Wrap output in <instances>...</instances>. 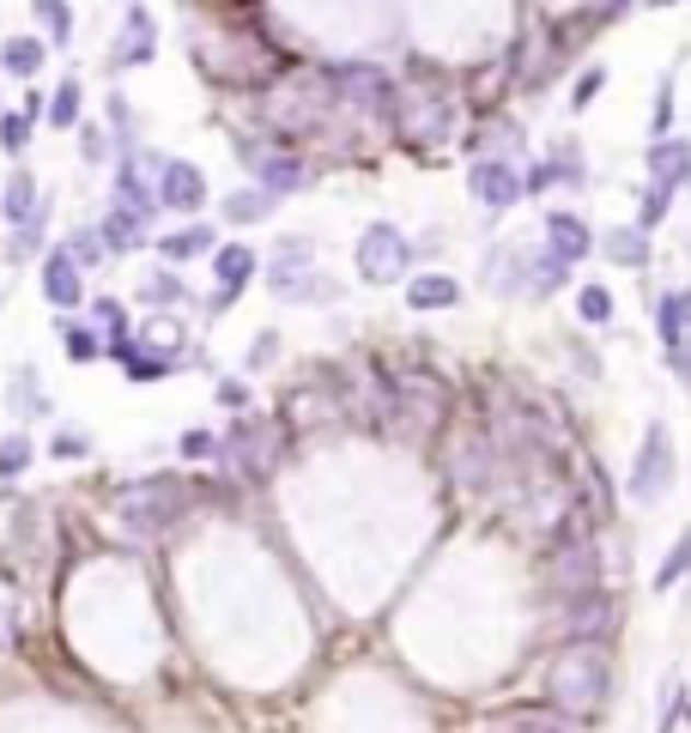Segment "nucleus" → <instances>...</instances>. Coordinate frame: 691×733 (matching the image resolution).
<instances>
[{"instance_id":"nucleus-1","label":"nucleus","mask_w":691,"mask_h":733,"mask_svg":"<svg viewBox=\"0 0 691 733\" xmlns=\"http://www.w3.org/2000/svg\"><path fill=\"white\" fill-rule=\"evenodd\" d=\"M370 419L389 424V431H406V437H430L437 424H449V388L430 370H394V376L377 382Z\"/></svg>"},{"instance_id":"nucleus-2","label":"nucleus","mask_w":691,"mask_h":733,"mask_svg":"<svg viewBox=\"0 0 691 733\" xmlns=\"http://www.w3.org/2000/svg\"><path fill=\"white\" fill-rule=\"evenodd\" d=\"M546 697L564 709V715H588V709H600V697H607V655H600L595 642L564 649L558 667H552V679H546Z\"/></svg>"},{"instance_id":"nucleus-3","label":"nucleus","mask_w":691,"mask_h":733,"mask_svg":"<svg viewBox=\"0 0 691 733\" xmlns=\"http://www.w3.org/2000/svg\"><path fill=\"white\" fill-rule=\"evenodd\" d=\"M116 510L134 534H164L176 515L188 510V485L170 479V473H152V479H134L116 491Z\"/></svg>"},{"instance_id":"nucleus-4","label":"nucleus","mask_w":691,"mask_h":733,"mask_svg":"<svg viewBox=\"0 0 691 733\" xmlns=\"http://www.w3.org/2000/svg\"><path fill=\"white\" fill-rule=\"evenodd\" d=\"M389 116L413 146H437V140H449V128H456V97H449L444 85H394Z\"/></svg>"},{"instance_id":"nucleus-5","label":"nucleus","mask_w":691,"mask_h":733,"mask_svg":"<svg viewBox=\"0 0 691 733\" xmlns=\"http://www.w3.org/2000/svg\"><path fill=\"white\" fill-rule=\"evenodd\" d=\"M262 116L286 133H315L327 116H334V92H327L322 73H298V79H286V85H274V92L262 97Z\"/></svg>"},{"instance_id":"nucleus-6","label":"nucleus","mask_w":691,"mask_h":733,"mask_svg":"<svg viewBox=\"0 0 691 733\" xmlns=\"http://www.w3.org/2000/svg\"><path fill=\"white\" fill-rule=\"evenodd\" d=\"M673 479H679L673 431H667L661 419H649V431H643V443H637V461H631V479H625V491H631V503L655 510V503H661L667 491H673Z\"/></svg>"},{"instance_id":"nucleus-7","label":"nucleus","mask_w":691,"mask_h":733,"mask_svg":"<svg viewBox=\"0 0 691 733\" xmlns=\"http://www.w3.org/2000/svg\"><path fill=\"white\" fill-rule=\"evenodd\" d=\"M224 461H231V473H243V479H274L279 461H286V431H279L274 419H237L231 437H224Z\"/></svg>"},{"instance_id":"nucleus-8","label":"nucleus","mask_w":691,"mask_h":733,"mask_svg":"<svg viewBox=\"0 0 691 733\" xmlns=\"http://www.w3.org/2000/svg\"><path fill=\"white\" fill-rule=\"evenodd\" d=\"M353 267L365 286H401L406 267H413V243H406L394 224H370L365 236H358V249H353Z\"/></svg>"},{"instance_id":"nucleus-9","label":"nucleus","mask_w":691,"mask_h":733,"mask_svg":"<svg viewBox=\"0 0 691 733\" xmlns=\"http://www.w3.org/2000/svg\"><path fill=\"white\" fill-rule=\"evenodd\" d=\"M327 92H334V104H353L358 116H389V97H394V79L377 73V67L353 61V67H327Z\"/></svg>"},{"instance_id":"nucleus-10","label":"nucleus","mask_w":691,"mask_h":733,"mask_svg":"<svg viewBox=\"0 0 691 733\" xmlns=\"http://www.w3.org/2000/svg\"><path fill=\"white\" fill-rule=\"evenodd\" d=\"M310 261H315L310 243L286 236L274 249V261H267V291H274V298H334V286H315Z\"/></svg>"},{"instance_id":"nucleus-11","label":"nucleus","mask_w":691,"mask_h":733,"mask_svg":"<svg viewBox=\"0 0 691 733\" xmlns=\"http://www.w3.org/2000/svg\"><path fill=\"white\" fill-rule=\"evenodd\" d=\"M152 195H158V207H170V212H200L207 207V176H200V164H188V158H158Z\"/></svg>"},{"instance_id":"nucleus-12","label":"nucleus","mask_w":691,"mask_h":733,"mask_svg":"<svg viewBox=\"0 0 691 733\" xmlns=\"http://www.w3.org/2000/svg\"><path fill=\"white\" fill-rule=\"evenodd\" d=\"M158 61V31L146 7H128L122 13V31L110 43V73H134V67H152Z\"/></svg>"},{"instance_id":"nucleus-13","label":"nucleus","mask_w":691,"mask_h":733,"mask_svg":"<svg viewBox=\"0 0 691 733\" xmlns=\"http://www.w3.org/2000/svg\"><path fill=\"white\" fill-rule=\"evenodd\" d=\"M449 473H456L468 491H485V485L504 473V461H497V449H492L485 431H461L456 443H449Z\"/></svg>"},{"instance_id":"nucleus-14","label":"nucleus","mask_w":691,"mask_h":733,"mask_svg":"<svg viewBox=\"0 0 691 733\" xmlns=\"http://www.w3.org/2000/svg\"><path fill=\"white\" fill-rule=\"evenodd\" d=\"M152 183H158V158L152 152H134V146H128V152H122V164H116V207L152 219V212H158Z\"/></svg>"},{"instance_id":"nucleus-15","label":"nucleus","mask_w":691,"mask_h":733,"mask_svg":"<svg viewBox=\"0 0 691 733\" xmlns=\"http://www.w3.org/2000/svg\"><path fill=\"white\" fill-rule=\"evenodd\" d=\"M468 188H473V200H480L485 212H509L516 200H522V171H516L509 158H480L473 176H468Z\"/></svg>"},{"instance_id":"nucleus-16","label":"nucleus","mask_w":691,"mask_h":733,"mask_svg":"<svg viewBox=\"0 0 691 733\" xmlns=\"http://www.w3.org/2000/svg\"><path fill=\"white\" fill-rule=\"evenodd\" d=\"M243 164H249V176L267 188V195H298L303 183H310V171H303V158H291V152H267V146H243Z\"/></svg>"},{"instance_id":"nucleus-17","label":"nucleus","mask_w":691,"mask_h":733,"mask_svg":"<svg viewBox=\"0 0 691 733\" xmlns=\"http://www.w3.org/2000/svg\"><path fill=\"white\" fill-rule=\"evenodd\" d=\"M595 570H600L595 534H564L558 551H552V577L571 582V589H595Z\"/></svg>"},{"instance_id":"nucleus-18","label":"nucleus","mask_w":691,"mask_h":733,"mask_svg":"<svg viewBox=\"0 0 691 733\" xmlns=\"http://www.w3.org/2000/svg\"><path fill=\"white\" fill-rule=\"evenodd\" d=\"M43 298H49L61 315L85 303V279H79V261L67 249H43Z\"/></svg>"},{"instance_id":"nucleus-19","label":"nucleus","mask_w":691,"mask_h":733,"mask_svg":"<svg viewBox=\"0 0 691 733\" xmlns=\"http://www.w3.org/2000/svg\"><path fill=\"white\" fill-rule=\"evenodd\" d=\"M540 231H546V255H558L564 267L583 261V255H595V231H588L576 212H546V224H540Z\"/></svg>"},{"instance_id":"nucleus-20","label":"nucleus","mask_w":691,"mask_h":733,"mask_svg":"<svg viewBox=\"0 0 691 733\" xmlns=\"http://www.w3.org/2000/svg\"><path fill=\"white\" fill-rule=\"evenodd\" d=\"M655 334L667 346L673 376H686V291H661V303H655Z\"/></svg>"},{"instance_id":"nucleus-21","label":"nucleus","mask_w":691,"mask_h":733,"mask_svg":"<svg viewBox=\"0 0 691 733\" xmlns=\"http://www.w3.org/2000/svg\"><path fill=\"white\" fill-rule=\"evenodd\" d=\"M643 164H649V183L673 195V188L691 176V146L667 133V140H655V146H649V158H643Z\"/></svg>"},{"instance_id":"nucleus-22","label":"nucleus","mask_w":691,"mask_h":733,"mask_svg":"<svg viewBox=\"0 0 691 733\" xmlns=\"http://www.w3.org/2000/svg\"><path fill=\"white\" fill-rule=\"evenodd\" d=\"M212 279H219L224 298H237L255 279V249L249 243H212Z\"/></svg>"},{"instance_id":"nucleus-23","label":"nucleus","mask_w":691,"mask_h":733,"mask_svg":"<svg viewBox=\"0 0 691 733\" xmlns=\"http://www.w3.org/2000/svg\"><path fill=\"white\" fill-rule=\"evenodd\" d=\"M92 231H97V243H104V255H134L146 243V219L128 212V207H110L104 224H92Z\"/></svg>"},{"instance_id":"nucleus-24","label":"nucleus","mask_w":691,"mask_h":733,"mask_svg":"<svg viewBox=\"0 0 691 733\" xmlns=\"http://www.w3.org/2000/svg\"><path fill=\"white\" fill-rule=\"evenodd\" d=\"M456 303H461V279H449V274H418V279H406V310L430 315V310H456Z\"/></svg>"},{"instance_id":"nucleus-25","label":"nucleus","mask_w":691,"mask_h":733,"mask_svg":"<svg viewBox=\"0 0 691 733\" xmlns=\"http://www.w3.org/2000/svg\"><path fill=\"white\" fill-rule=\"evenodd\" d=\"M571 286V267L558 261V255H522V291L528 298H552V291H564Z\"/></svg>"},{"instance_id":"nucleus-26","label":"nucleus","mask_w":691,"mask_h":733,"mask_svg":"<svg viewBox=\"0 0 691 733\" xmlns=\"http://www.w3.org/2000/svg\"><path fill=\"white\" fill-rule=\"evenodd\" d=\"M571 630H576V637H588V630L607 637V630H613V601L595 594V589H583V594H576V606H571Z\"/></svg>"},{"instance_id":"nucleus-27","label":"nucleus","mask_w":691,"mask_h":733,"mask_svg":"<svg viewBox=\"0 0 691 733\" xmlns=\"http://www.w3.org/2000/svg\"><path fill=\"white\" fill-rule=\"evenodd\" d=\"M212 243H219V236H212L207 224H183V231L158 236V255H164V261H195V255H212Z\"/></svg>"},{"instance_id":"nucleus-28","label":"nucleus","mask_w":691,"mask_h":733,"mask_svg":"<svg viewBox=\"0 0 691 733\" xmlns=\"http://www.w3.org/2000/svg\"><path fill=\"white\" fill-rule=\"evenodd\" d=\"M600 255L619 261V267H643V261H649V236H643L637 224H619V231L600 236Z\"/></svg>"},{"instance_id":"nucleus-29","label":"nucleus","mask_w":691,"mask_h":733,"mask_svg":"<svg viewBox=\"0 0 691 733\" xmlns=\"http://www.w3.org/2000/svg\"><path fill=\"white\" fill-rule=\"evenodd\" d=\"M85 328L104 340V352H110V346H122V340H128V303H122V298H92V322H85Z\"/></svg>"},{"instance_id":"nucleus-30","label":"nucleus","mask_w":691,"mask_h":733,"mask_svg":"<svg viewBox=\"0 0 691 733\" xmlns=\"http://www.w3.org/2000/svg\"><path fill=\"white\" fill-rule=\"evenodd\" d=\"M110 358H116L122 370H128V382H164L170 370H176V358H146L134 340H122V346H110Z\"/></svg>"},{"instance_id":"nucleus-31","label":"nucleus","mask_w":691,"mask_h":733,"mask_svg":"<svg viewBox=\"0 0 691 733\" xmlns=\"http://www.w3.org/2000/svg\"><path fill=\"white\" fill-rule=\"evenodd\" d=\"M485 286H492L497 298H516V291H522V249L485 255Z\"/></svg>"},{"instance_id":"nucleus-32","label":"nucleus","mask_w":691,"mask_h":733,"mask_svg":"<svg viewBox=\"0 0 691 733\" xmlns=\"http://www.w3.org/2000/svg\"><path fill=\"white\" fill-rule=\"evenodd\" d=\"M55 340L67 346V358H73V364H92V358L104 352V340H97V334L85 328L79 315H61V322H55Z\"/></svg>"},{"instance_id":"nucleus-33","label":"nucleus","mask_w":691,"mask_h":733,"mask_svg":"<svg viewBox=\"0 0 691 733\" xmlns=\"http://www.w3.org/2000/svg\"><path fill=\"white\" fill-rule=\"evenodd\" d=\"M274 207H279V200L267 195V188H237V195H224V219H231V224H262Z\"/></svg>"},{"instance_id":"nucleus-34","label":"nucleus","mask_w":691,"mask_h":733,"mask_svg":"<svg viewBox=\"0 0 691 733\" xmlns=\"http://www.w3.org/2000/svg\"><path fill=\"white\" fill-rule=\"evenodd\" d=\"M0 67L19 73V79H37L43 73V43L37 37H7L0 43Z\"/></svg>"},{"instance_id":"nucleus-35","label":"nucleus","mask_w":691,"mask_h":733,"mask_svg":"<svg viewBox=\"0 0 691 733\" xmlns=\"http://www.w3.org/2000/svg\"><path fill=\"white\" fill-rule=\"evenodd\" d=\"M31 13H37V25H43L49 43H73V7H67V0H31Z\"/></svg>"},{"instance_id":"nucleus-36","label":"nucleus","mask_w":691,"mask_h":733,"mask_svg":"<svg viewBox=\"0 0 691 733\" xmlns=\"http://www.w3.org/2000/svg\"><path fill=\"white\" fill-rule=\"evenodd\" d=\"M0 207H7V219H13V224H25L31 212H43V207H37V176H31V171H13V188H7V200H0Z\"/></svg>"},{"instance_id":"nucleus-37","label":"nucleus","mask_w":691,"mask_h":733,"mask_svg":"<svg viewBox=\"0 0 691 733\" xmlns=\"http://www.w3.org/2000/svg\"><path fill=\"white\" fill-rule=\"evenodd\" d=\"M140 303H152V310H170V303H183V279L170 274V267L146 274V279H140Z\"/></svg>"},{"instance_id":"nucleus-38","label":"nucleus","mask_w":691,"mask_h":733,"mask_svg":"<svg viewBox=\"0 0 691 733\" xmlns=\"http://www.w3.org/2000/svg\"><path fill=\"white\" fill-rule=\"evenodd\" d=\"M79 109H85L79 79H61V92L49 97V121H55V128H79Z\"/></svg>"},{"instance_id":"nucleus-39","label":"nucleus","mask_w":691,"mask_h":733,"mask_svg":"<svg viewBox=\"0 0 691 733\" xmlns=\"http://www.w3.org/2000/svg\"><path fill=\"white\" fill-rule=\"evenodd\" d=\"M576 310H583L588 328H607V322H613V291H607V286H583V291H576Z\"/></svg>"},{"instance_id":"nucleus-40","label":"nucleus","mask_w":691,"mask_h":733,"mask_svg":"<svg viewBox=\"0 0 691 733\" xmlns=\"http://www.w3.org/2000/svg\"><path fill=\"white\" fill-rule=\"evenodd\" d=\"M31 455H37V449H31V437L13 431L7 443H0V479H19V473H31Z\"/></svg>"},{"instance_id":"nucleus-41","label":"nucleus","mask_w":691,"mask_h":733,"mask_svg":"<svg viewBox=\"0 0 691 733\" xmlns=\"http://www.w3.org/2000/svg\"><path fill=\"white\" fill-rule=\"evenodd\" d=\"M31 146V116H0V152L19 158Z\"/></svg>"},{"instance_id":"nucleus-42","label":"nucleus","mask_w":691,"mask_h":733,"mask_svg":"<svg viewBox=\"0 0 691 733\" xmlns=\"http://www.w3.org/2000/svg\"><path fill=\"white\" fill-rule=\"evenodd\" d=\"M7 249H13V261H19V255H37L43 249V212H31L25 224H13V243H7Z\"/></svg>"},{"instance_id":"nucleus-43","label":"nucleus","mask_w":691,"mask_h":733,"mask_svg":"<svg viewBox=\"0 0 691 733\" xmlns=\"http://www.w3.org/2000/svg\"><path fill=\"white\" fill-rule=\"evenodd\" d=\"M686 558H691V539H673V551H667V563L655 570V589H673L679 577H686Z\"/></svg>"},{"instance_id":"nucleus-44","label":"nucleus","mask_w":691,"mask_h":733,"mask_svg":"<svg viewBox=\"0 0 691 733\" xmlns=\"http://www.w3.org/2000/svg\"><path fill=\"white\" fill-rule=\"evenodd\" d=\"M667 207H673V195H667V188H655V183H649V200H643V219H637V231L649 236L655 224L667 219Z\"/></svg>"},{"instance_id":"nucleus-45","label":"nucleus","mask_w":691,"mask_h":733,"mask_svg":"<svg viewBox=\"0 0 691 733\" xmlns=\"http://www.w3.org/2000/svg\"><path fill=\"white\" fill-rule=\"evenodd\" d=\"M600 85H607V67H588V73H583V79H576V92H571V104H576V109H588V104H595V97H600Z\"/></svg>"},{"instance_id":"nucleus-46","label":"nucleus","mask_w":691,"mask_h":733,"mask_svg":"<svg viewBox=\"0 0 691 733\" xmlns=\"http://www.w3.org/2000/svg\"><path fill=\"white\" fill-rule=\"evenodd\" d=\"M497 733H571V728H558L552 715H509Z\"/></svg>"},{"instance_id":"nucleus-47","label":"nucleus","mask_w":691,"mask_h":733,"mask_svg":"<svg viewBox=\"0 0 691 733\" xmlns=\"http://www.w3.org/2000/svg\"><path fill=\"white\" fill-rule=\"evenodd\" d=\"M183 455H188V461H207V455H219V437H212V431H200V424H195V431H183Z\"/></svg>"},{"instance_id":"nucleus-48","label":"nucleus","mask_w":691,"mask_h":733,"mask_svg":"<svg viewBox=\"0 0 691 733\" xmlns=\"http://www.w3.org/2000/svg\"><path fill=\"white\" fill-rule=\"evenodd\" d=\"M19 412H43V388H37V370H19Z\"/></svg>"},{"instance_id":"nucleus-49","label":"nucleus","mask_w":691,"mask_h":733,"mask_svg":"<svg viewBox=\"0 0 691 733\" xmlns=\"http://www.w3.org/2000/svg\"><path fill=\"white\" fill-rule=\"evenodd\" d=\"M55 455H67V461L92 455V437H79V431H55Z\"/></svg>"},{"instance_id":"nucleus-50","label":"nucleus","mask_w":691,"mask_h":733,"mask_svg":"<svg viewBox=\"0 0 691 733\" xmlns=\"http://www.w3.org/2000/svg\"><path fill=\"white\" fill-rule=\"evenodd\" d=\"M67 255H73V261H97V255H104V243H97V231H92V224H85V231L73 236V249H67Z\"/></svg>"},{"instance_id":"nucleus-51","label":"nucleus","mask_w":691,"mask_h":733,"mask_svg":"<svg viewBox=\"0 0 691 733\" xmlns=\"http://www.w3.org/2000/svg\"><path fill=\"white\" fill-rule=\"evenodd\" d=\"M85 140H79V152L92 158V164H104V128H79Z\"/></svg>"},{"instance_id":"nucleus-52","label":"nucleus","mask_w":691,"mask_h":733,"mask_svg":"<svg viewBox=\"0 0 691 733\" xmlns=\"http://www.w3.org/2000/svg\"><path fill=\"white\" fill-rule=\"evenodd\" d=\"M243 394H249L243 382H224V388H219V400H224V406H243Z\"/></svg>"},{"instance_id":"nucleus-53","label":"nucleus","mask_w":691,"mask_h":733,"mask_svg":"<svg viewBox=\"0 0 691 733\" xmlns=\"http://www.w3.org/2000/svg\"><path fill=\"white\" fill-rule=\"evenodd\" d=\"M625 7H631V0H607V7H600V13H625Z\"/></svg>"},{"instance_id":"nucleus-54","label":"nucleus","mask_w":691,"mask_h":733,"mask_svg":"<svg viewBox=\"0 0 691 733\" xmlns=\"http://www.w3.org/2000/svg\"><path fill=\"white\" fill-rule=\"evenodd\" d=\"M643 7H649V13H661V7H679V0H643Z\"/></svg>"}]
</instances>
